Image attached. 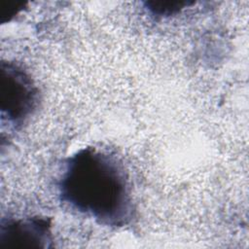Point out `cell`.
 Segmentation results:
<instances>
[{
    "label": "cell",
    "mask_w": 249,
    "mask_h": 249,
    "mask_svg": "<svg viewBox=\"0 0 249 249\" xmlns=\"http://www.w3.org/2000/svg\"><path fill=\"white\" fill-rule=\"evenodd\" d=\"M0 71L1 116L18 128L37 108L39 90L31 76L14 62L2 61Z\"/></svg>",
    "instance_id": "2"
},
{
    "label": "cell",
    "mask_w": 249,
    "mask_h": 249,
    "mask_svg": "<svg viewBox=\"0 0 249 249\" xmlns=\"http://www.w3.org/2000/svg\"><path fill=\"white\" fill-rule=\"evenodd\" d=\"M148 9L157 16H169L179 12L182 8L188 5L187 2H147Z\"/></svg>",
    "instance_id": "4"
},
{
    "label": "cell",
    "mask_w": 249,
    "mask_h": 249,
    "mask_svg": "<svg viewBox=\"0 0 249 249\" xmlns=\"http://www.w3.org/2000/svg\"><path fill=\"white\" fill-rule=\"evenodd\" d=\"M60 200L108 227H124L134 207L128 174L122 161L95 147L82 148L64 162L57 183Z\"/></svg>",
    "instance_id": "1"
},
{
    "label": "cell",
    "mask_w": 249,
    "mask_h": 249,
    "mask_svg": "<svg viewBox=\"0 0 249 249\" xmlns=\"http://www.w3.org/2000/svg\"><path fill=\"white\" fill-rule=\"evenodd\" d=\"M52 224L46 217L3 219L0 226L1 248H50Z\"/></svg>",
    "instance_id": "3"
}]
</instances>
